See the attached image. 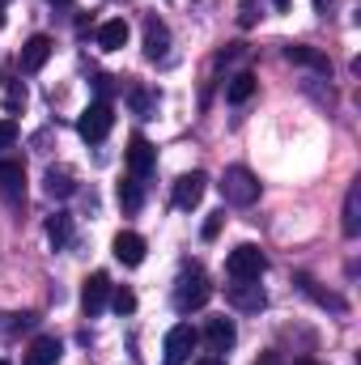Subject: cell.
Listing matches in <instances>:
<instances>
[{"label":"cell","mask_w":361,"mask_h":365,"mask_svg":"<svg viewBox=\"0 0 361 365\" xmlns=\"http://www.w3.org/2000/svg\"><path fill=\"white\" fill-rule=\"evenodd\" d=\"M251 93H255V77H251V73H234V77H230V86H225V102L243 106Z\"/></svg>","instance_id":"7402d4cb"},{"label":"cell","mask_w":361,"mask_h":365,"mask_svg":"<svg viewBox=\"0 0 361 365\" xmlns=\"http://www.w3.org/2000/svg\"><path fill=\"white\" fill-rule=\"evenodd\" d=\"M0 365H9V361H0Z\"/></svg>","instance_id":"d590c367"},{"label":"cell","mask_w":361,"mask_h":365,"mask_svg":"<svg viewBox=\"0 0 361 365\" xmlns=\"http://www.w3.org/2000/svg\"><path fill=\"white\" fill-rule=\"evenodd\" d=\"M47 238H51L56 251H64V247L73 242V212H56V217L47 221Z\"/></svg>","instance_id":"ac0fdd59"},{"label":"cell","mask_w":361,"mask_h":365,"mask_svg":"<svg viewBox=\"0 0 361 365\" xmlns=\"http://www.w3.org/2000/svg\"><path fill=\"white\" fill-rule=\"evenodd\" d=\"M123 158H128V175H132V179H149V170L158 166V149H153L145 136H132L128 149H123Z\"/></svg>","instance_id":"8992f818"},{"label":"cell","mask_w":361,"mask_h":365,"mask_svg":"<svg viewBox=\"0 0 361 365\" xmlns=\"http://www.w3.org/2000/svg\"><path fill=\"white\" fill-rule=\"evenodd\" d=\"M93 86H98V93H102V102H106V93H111V77H98Z\"/></svg>","instance_id":"f546056e"},{"label":"cell","mask_w":361,"mask_h":365,"mask_svg":"<svg viewBox=\"0 0 361 365\" xmlns=\"http://www.w3.org/2000/svg\"><path fill=\"white\" fill-rule=\"evenodd\" d=\"M51 51H56V43L47 38V34H34V38H26V47H21V56H17V64H21V73H39L47 60H51Z\"/></svg>","instance_id":"30bf717a"},{"label":"cell","mask_w":361,"mask_h":365,"mask_svg":"<svg viewBox=\"0 0 361 365\" xmlns=\"http://www.w3.org/2000/svg\"><path fill=\"white\" fill-rule=\"evenodd\" d=\"M60 353H64V349H60V340H56V336H39V340L26 349V361H21V365H56V361H60Z\"/></svg>","instance_id":"2e32d148"},{"label":"cell","mask_w":361,"mask_h":365,"mask_svg":"<svg viewBox=\"0 0 361 365\" xmlns=\"http://www.w3.org/2000/svg\"><path fill=\"white\" fill-rule=\"evenodd\" d=\"M0 4H4V0H0Z\"/></svg>","instance_id":"8d00e7d4"},{"label":"cell","mask_w":361,"mask_h":365,"mask_svg":"<svg viewBox=\"0 0 361 365\" xmlns=\"http://www.w3.org/2000/svg\"><path fill=\"white\" fill-rule=\"evenodd\" d=\"M272 4H276V9H289V0H272Z\"/></svg>","instance_id":"d6a6232c"},{"label":"cell","mask_w":361,"mask_h":365,"mask_svg":"<svg viewBox=\"0 0 361 365\" xmlns=\"http://www.w3.org/2000/svg\"><path fill=\"white\" fill-rule=\"evenodd\" d=\"M225 302H230L234 310H264V306H268V293L260 289V280H234V284L225 289Z\"/></svg>","instance_id":"ba28073f"},{"label":"cell","mask_w":361,"mask_h":365,"mask_svg":"<svg viewBox=\"0 0 361 365\" xmlns=\"http://www.w3.org/2000/svg\"><path fill=\"white\" fill-rule=\"evenodd\" d=\"M115 259H119L123 268H136V264L145 259V238H141V234H132V230L115 234Z\"/></svg>","instance_id":"5bb4252c"},{"label":"cell","mask_w":361,"mask_h":365,"mask_svg":"<svg viewBox=\"0 0 361 365\" xmlns=\"http://www.w3.org/2000/svg\"><path fill=\"white\" fill-rule=\"evenodd\" d=\"M285 60H289V64H302V68H310V73H323V77H332V60H327L319 47L289 43V47H285Z\"/></svg>","instance_id":"8fae6325"},{"label":"cell","mask_w":361,"mask_h":365,"mask_svg":"<svg viewBox=\"0 0 361 365\" xmlns=\"http://www.w3.org/2000/svg\"><path fill=\"white\" fill-rule=\"evenodd\" d=\"M106 302H111V276L106 272H93L86 280V289H81V306H86V314H102L106 310Z\"/></svg>","instance_id":"7c38bea8"},{"label":"cell","mask_w":361,"mask_h":365,"mask_svg":"<svg viewBox=\"0 0 361 365\" xmlns=\"http://www.w3.org/2000/svg\"><path fill=\"white\" fill-rule=\"evenodd\" d=\"M0 200L13 208L26 204V166L17 158H0Z\"/></svg>","instance_id":"5b68a950"},{"label":"cell","mask_w":361,"mask_h":365,"mask_svg":"<svg viewBox=\"0 0 361 365\" xmlns=\"http://www.w3.org/2000/svg\"><path fill=\"white\" fill-rule=\"evenodd\" d=\"M128 102H132V110H136L141 119H153V110H158V93L145 90V86H132V90H128Z\"/></svg>","instance_id":"cb8c5ba5"},{"label":"cell","mask_w":361,"mask_h":365,"mask_svg":"<svg viewBox=\"0 0 361 365\" xmlns=\"http://www.w3.org/2000/svg\"><path fill=\"white\" fill-rule=\"evenodd\" d=\"M255 365H285V361H280V353H260V361Z\"/></svg>","instance_id":"f1b7e54d"},{"label":"cell","mask_w":361,"mask_h":365,"mask_svg":"<svg viewBox=\"0 0 361 365\" xmlns=\"http://www.w3.org/2000/svg\"><path fill=\"white\" fill-rule=\"evenodd\" d=\"M123 43H128V21L123 17H111V21L98 26V47L102 51H119Z\"/></svg>","instance_id":"e0dca14e"},{"label":"cell","mask_w":361,"mask_h":365,"mask_svg":"<svg viewBox=\"0 0 361 365\" xmlns=\"http://www.w3.org/2000/svg\"><path fill=\"white\" fill-rule=\"evenodd\" d=\"M4 106L9 110H21L26 106V86L21 81H4Z\"/></svg>","instance_id":"d4e9b609"},{"label":"cell","mask_w":361,"mask_h":365,"mask_svg":"<svg viewBox=\"0 0 361 365\" xmlns=\"http://www.w3.org/2000/svg\"><path fill=\"white\" fill-rule=\"evenodd\" d=\"M13 145H17V123L0 119V149H13Z\"/></svg>","instance_id":"4316f807"},{"label":"cell","mask_w":361,"mask_h":365,"mask_svg":"<svg viewBox=\"0 0 361 365\" xmlns=\"http://www.w3.org/2000/svg\"><path fill=\"white\" fill-rule=\"evenodd\" d=\"M191 365H225V361H221V357L213 353V357H200V361H191Z\"/></svg>","instance_id":"4dcf8cb0"},{"label":"cell","mask_w":361,"mask_h":365,"mask_svg":"<svg viewBox=\"0 0 361 365\" xmlns=\"http://www.w3.org/2000/svg\"><path fill=\"white\" fill-rule=\"evenodd\" d=\"M195 344H200V331H195L191 323L171 327V331H166V365H183L187 357H191Z\"/></svg>","instance_id":"52a82bcc"},{"label":"cell","mask_w":361,"mask_h":365,"mask_svg":"<svg viewBox=\"0 0 361 365\" xmlns=\"http://www.w3.org/2000/svg\"><path fill=\"white\" fill-rule=\"evenodd\" d=\"M225 272L234 276V280H260V276L268 272V259H264V251H260V247L243 242V247H234V251H230Z\"/></svg>","instance_id":"3957f363"},{"label":"cell","mask_w":361,"mask_h":365,"mask_svg":"<svg viewBox=\"0 0 361 365\" xmlns=\"http://www.w3.org/2000/svg\"><path fill=\"white\" fill-rule=\"evenodd\" d=\"M345 234H349V238L361 234V187L357 182H353L349 195H345Z\"/></svg>","instance_id":"ffe728a7"},{"label":"cell","mask_w":361,"mask_h":365,"mask_svg":"<svg viewBox=\"0 0 361 365\" xmlns=\"http://www.w3.org/2000/svg\"><path fill=\"white\" fill-rule=\"evenodd\" d=\"M119 204H123V212H141V204H145V179H128L119 182Z\"/></svg>","instance_id":"d6986e66"},{"label":"cell","mask_w":361,"mask_h":365,"mask_svg":"<svg viewBox=\"0 0 361 365\" xmlns=\"http://www.w3.org/2000/svg\"><path fill=\"white\" fill-rule=\"evenodd\" d=\"M221 195H225V204H234V208H251V204L260 200V179H255L247 166H230L225 179H221Z\"/></svg>","instance_id":"6da1fadb"},{"label":"cell","mask_w":361,"mask_h":365,"mask_svg":"<svg viewBox=\"0 0 361 365\" xmlns=\"http://www.w3.org/2000/svg\"><path fill=\"white\" fill-rule=\"evenodd\" d=\"M47 195H51V200H68V195H73V191H77V182H73V175H68V170H56V166H51V170H47Z\"/></svg>","instance_id":"603a6c76"},{"label":"cell","mask_w":361,"mask_h":365,"mask_svg":"<svg viewBox=\"0 0 361 365\" xmlns=\"http://www.w3.org/2000/svg\"><path fill=\"white\" fill-rule=\"evenodd\" d=\"M111 306H115V310H119V314H132V310H136V293H132V289H123V284H119V289H115V293H111Z\"/></svg>","instance_id":"484cf974"},{"label":"cell","mask_w":361,"mask_h":365,"mask_svg":"<svg viewBox=\"0 0 361 365\" xmlns=\"http://www.w3.org/2000/svg\"><path fill=\"white\" fill-rule=\"evenodd\" d=\"M204 187H208V179L200 175V170H191V175H183L179 182H175V208H183V212H191L200 200H204Z\"/></svg>","instance_id":"4fadbf2b"},{"label":"cell","mask_w":361,"mask_h":365,"mask_svg":"<svg viewBox=\"0 0 361 365\" xmlns=\"http://www.w3.org/2000/svg\"><path fill=\"white\" fill-rule=\"evenodd\" d=\"M51 4H73V0H51Z\"/></svg>","instance_id":"e575fe53"},{"label":"cell","mask_w":361,"mask_h":365,"mask_svg":"<svg viewBox=\"0 0 361 365\" xmlns=\"http://www.w3.org/2000/svg\"><path fill=\"white\" fill-rule=\"evenodd\" d=\"M111 128H115V110H111V102H90L86 110H81V119H77V132H81V140H106L111 136Z\"/></svg>","instance_id":"277c9868"},{"label":"cell","mask_w":361,"mask_h":365,"mask_svg":"<svg viewBox=\"0 0 361 365\" xmlns=\"http://www.w3.org/2000/svg\"><path fill=\"white\" fill-rule=\"evenodd\" d=\"M208 297H213V284H208V276L200 272V268H191V272L179 276V284H175V310L191 314V310H200Z\"/></svg>","instance_id":"7a4b0ae2"},{"label":"cell","mask_w":361,"mask_h":365,"mask_svg":"<svg viewBox=\"0 0 361 365\" xmlns=\"http://www.w3.org/2000/svg\"><path fill=\"white\" fill-rule=\"evenodd\" d=\"M298 284H302V293H310L319 306H327V310H336V314H345V297H336V293H327V289H319L310 276H298Z\"/></svg>","instance_id":"44dd1931"},{"label":"cell","mask_w":361,"mask_h":365,"mask_svg":"<svg viewBox=\"0 0 361 365\" xmlns=\"http://www.w3.org/2000/svg\"><path fill=\"white\" fill-rule=\"evenodd\" d=\"M293 365H319V361L315 357H302V361H293Z\"/></svg>","instance_id":"1f68e13d"},{"label":"cell","mask_w":361,"mask_h":365,"mask_svg":"<svg viewBox=\"0 0 361 365\" xmlns=\"http://www.w3.org/2000/svg\"><path fill=\"white\" fill-rule=\"evenodd\" d=\"M234 340H238V327H234L230 319H208V327H204V344H208L213 353L234 349Z\"/></svg>","instance_id":"9a60e30c"},{"label":"cell","mask_w":361,"mask_h":365,"mask_svg":"<svg viewBox=\"0 0 361 365\" xmlns=\"http://www.w3.org/2000/svg\"><path fill=\"white\" fill-rule=\"evenodd\" d=\"M145 56H149L153 64H166V60H171V30H166L158 17L145 21Z\"/></svg>","instance_id":"9c48e42d"},{"label":"cell","mask_w":361,"mask_h":365,"mask_svg":"<svg viewBox=\"0 0 361 365\" xmlns=\"http://www.w3.org/2000/svg\"><path fill=\"white\" fill-rule=\"evenodd\" d=\"M0 26H4V4H0Z\"/></svg>","instance_id":"836d02e7"},{"label":"cell","mask_w":361,"mask_h":365,"mask_svg":"<svg viewBox=\"0 0 361 365\" xmlns=\"http://www.w3.org/2000/svg\"><path fill=\"white\" fill-rule=\"evenodd\" d=\"M221 225H225V212H213V217L204 221V238H217V234H221Z\"/></svg>","instance_id":"83f0119b"}]
</instances>
